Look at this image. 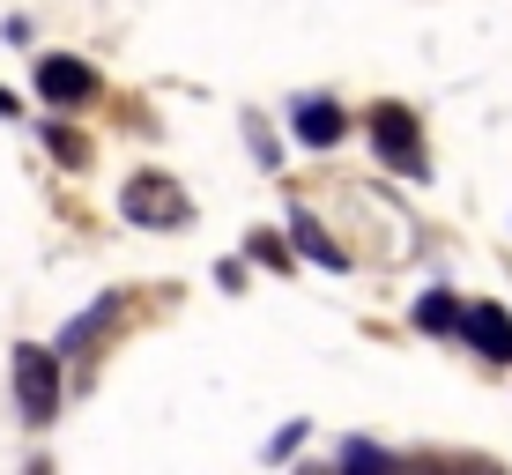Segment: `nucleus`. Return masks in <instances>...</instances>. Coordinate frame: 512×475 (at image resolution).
I'll return each instance as SVG.
<instances>
[{
    "label": "nucleus",
    "mask_w": 512,
    "mask_h": 475,
    "mask_svg": "<svg viewBox=\"0 0 512 475\" xmlns=\"http://www.w3.org/2000/svg\"><path fill=\"white\" fill-rule=\"evenodd\" d=\"M45 142H52V156H60V164H82V142L67 127H45Z\"/></svg>",
    "instance_id": "obj_9"
},
{
    "label": "nucleus",
    "mask_w": 512,
    "mask_h": 475,
    "mask_svg": "<svg viewBox=\"0 0 512 475\" xmlns=\"http://www.w3.org/2000/svg\"><path fill=\"white\" fill-rule=\"evenodd\" d=\"M15 401H23L30 424H52V416H60V357H52V349H38V342L15 349Z\"/></svg>",
    "instance_id": "obj_1"
},
{
    "label": "nucleus",
    "mask_w": 512,
    "mask_h": 475,
    "mask_svg": "<svg viewBox=\"0 0 512 475\" xmlns=\"http://www.w3.org/2000/svg\"><path fill=\"white\" fill-rule=\"evenodd\" d=\"M297 142H305V149L342 142V112H334V104H320V97H305V104H297Z\"/></svg>",
    "instance_id": "obj_6"
},
{
    "label": "nucleus",
    "mask_w": 512,
    "mask_h": 475,
    "mask_svg": "<svg viewBox=\"0 0 512 475\" xmlns=\"http://www.w3.org/2000/svg\"><path fill=\"white\" fill-rule=\"evenodd\" d=\"M119 208H127L134 223H186V193L171 186V179H134Z\"/></svg>",
    "instance_id": "obj_3"
},
{
    "label": "nucleus",
    "mask_w": 512,
    "mask_h": 475,
    "mask_svg": "<svg viewBox=\"0 0 512 475\" xmlns=\"http://www.w3.org/2000/svg\"><path fill=\"white\" fill-rule=\"evenodd\" d=\"M461 320H468V312L453 305L446 290H431V297H423V305H416V327H423V334H446V327H461Z\"/></svg>",
    "instance_id": "obj_7"
},
{
    "label": "nucleus",
    "mask_w": 512,
    "mask_h": 475,
    "mask_svg": "<svg viewBox=\"0 0 512 475\" xmlns=\"http://www.w3.org/2000/svg\"><path fill=\"white\" fill-rule=\"evenodd\" d=\"M0 112H15V97H8V90H0Z\"/></svg>",
    "instance_id": "obj_10"
},
{
    "label": "nucleus",
    "mask_w": 512,
    "mask_h": 475,
    "mask_svg": "<svg viewBox=\"0 0 512 475\" xmlns=\"http://www.w3.org/2000/svg\"><path fill=\"white\" fill-rule=\"evenodd\" d=\"M38 90H45V104H90L97 97V75H90V60H45L38 67Z\"/></svg>",
    "instance_id": "obj_4"
},
{
    "label": "nucleus",
    "mask_w": 512,
    "mask_h": 475,
    "mask_svg": "<svg viewBox=\"0 0 512 475\" xmlns=\"http://www.w3.org/2000/svg\"><path fill=\"white\" fill-rule=\"evenodd\" d=\"M290 231H297V253H305V260H320V268H342V245H327V238H320V223H312V216H297Z\"/></svg>",
    "instance_id": "obj_8"
},
{
    "label": "nucleus",
    "mask_w": 512,
    "mask_h": 475,
    "mask_svg": "<svg viewBox=\"0 0 512 475\" xmlns=\"http://www.w3.org/2000/svg\"><path fill=\"white\" fill-rule=\"evenodd\" d=\"M461 327H468V342L483 349V357H498V364L512 357V320H505L498 305H468V320H461Z\"/></svg>",
    "instance_id": "obj_5"
},
{
    "label": "nucleus",
    "mask_w": 512,
    "mask_h": 475,
    "mask_svg": "<svg viewBox=\"0 0 512 475\" xmlns=\"http://www.w3.org/2000/svg\"><path fill=\"white\" fill-rule=\"evenodd\" d=\"M372 142H379V156H394V164L409 171V179L423 171V142H416V119L401 112V104H379V112H372Z\"/></svg>",
    "instance_id": "obj_2"
}]
</instances>
